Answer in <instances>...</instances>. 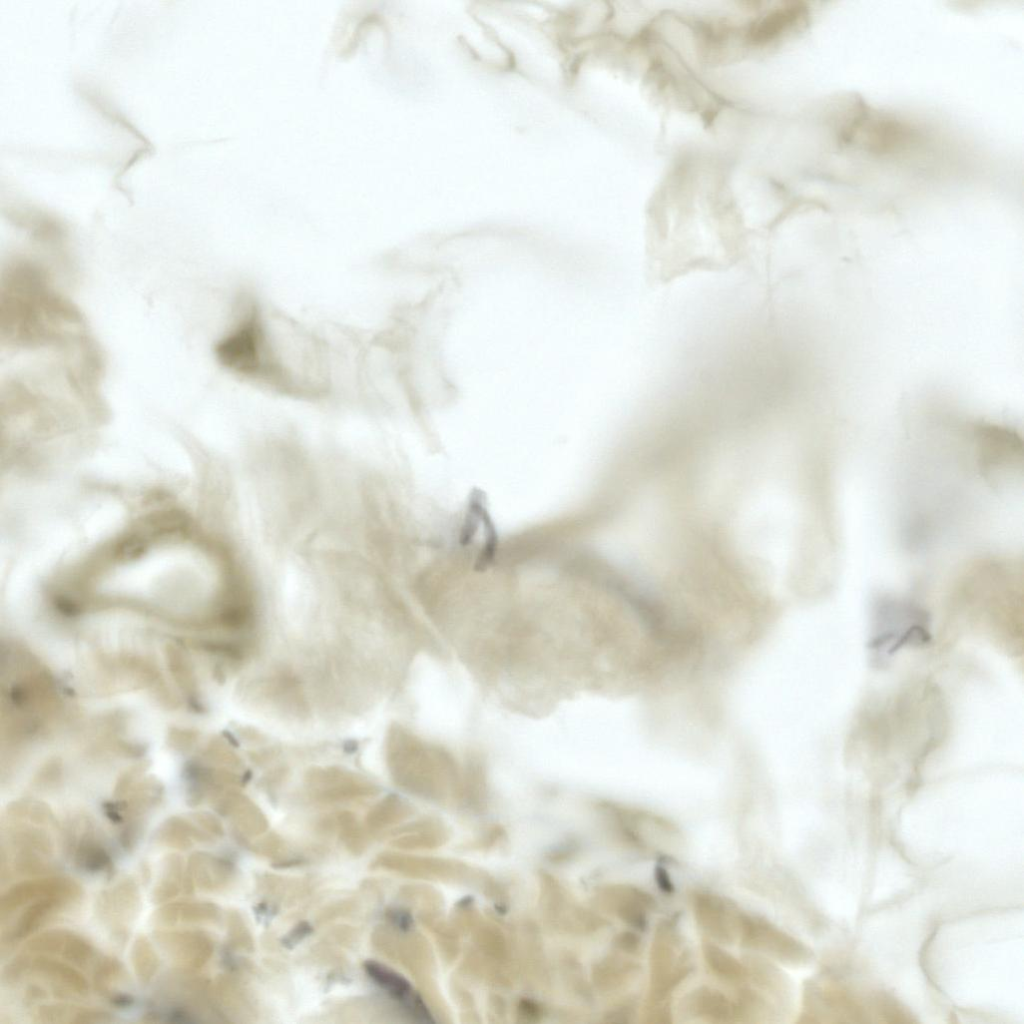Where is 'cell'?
I'll list each match as a JSON object with an SVG mask.
<instances>
[{
  "label": "cell",
  "mask_w": 1024,
  "mask_h": 1024,
  "mask_svg": "<svg viewBox=\"0 0 1024 1024\" xmlns=\"http://www.w3.org/2000/svg\"><path fill=\"white\" fill-rule=\"evenodd\" d=\"M214 346L219 365L268 393L324 403L350 399L351 352L342 324L316 326L243 291Z\"/></svg>",
  "instance_id": "1"
},
{
  "label": "cell",
  "mask_w": 1024,
  "mask_h": 1024,
  "mask_svg": "<svg viewBox=\"0 0 1024 1024\" xmlns=\"http://www.w3.org/2000/svg\"><path fill=\"white\" fill-rule=\"evenodd\" d=\"M55 820L49 807L37 801L9 805L2 823L1 872L35 875L53 866L54 843L49 829Z\"/></svg>",
  "instance_id": "2"
},
{
  "label": "cell",
  "mask_w": 1024,
  "mask_h": 1024,
  "mask_svg": "<svg viewBox=\"0 0 1024 1024\" xmlns=\"http://www.w3.org/2000/svg\"><path fill=\"white\" fill-rule=\"evenodd\" d=\"M688 969L675 928L661 924L651 949L650 999L663 1001L687 975Z\"/></svg>",
  "instance_id": "3"
},
{
  "label": "cell",
  "mask_w": 1024,
  "mask_h": 1024,
  "mask_svg": "<svg viewBox=\"0 0 1024 1024\" xmlns=\"http://www.w3.org/2000/svg\"><path fill=\"white\" fill-rule=\"evenodd\" d=\"M95 904L99 921L116 941L123 943L140 912L138 884L132 877L124 876L103 889Z\"/></svg>",
  "instance_id": "4"
},
{
  "label": "cell",
  "mask_w": 1024,
  "mask_h": 1024,
  "mask_svg": "<svg viewBox=\"0 0 1024 1024\" xmlns=\"http://www.w3.org/2000/svg\"><path fill=\"white\" fill-rule=\"evenodd\" d=\"M36 977L50 984L56 990L77 995L87 993L88 983L83 975L62 959L26 953L19 955L4 969L8 982H17L23 977Z\"/></svg>",
  "instance_id": "5"
},
{
  "label": "cell",
  "mask_w": 1024,
  "mask_h": 1024,
  "mask_svg": "<svg viewBox=\"0 0 1024 1024\" xmlns=\"http://www.w3.org/2000/svg\"><path fill=\"white\" fill-rule=\"evenodd\" d=\"M64 843L68 855L79 870L100 874L112 869L110 850L90 818L83 815L73 817L67 824Z\"/></svg>",
  "instance_id": "6"
},
{
  "label": "cell",
  "mask_w": 1024,
  "mask_h": 1024,
  "mask_svg": "<svg viewBox=\"0 0 1024 1024\" xmlns=\"http://www.w3.org/2000/svg\"><path fill=\"white\" fill-rule=\"evenodd\" d=\"M878 633L870 642L873 649L885 647L892 654L900 647L927 644L930 635L923 625V614L911 607L889 605L880 613Z\"/></svg>",
  "instance_id": "7"
},
{
  "label": "cell",
  "mask_w": 1024,
  "mask_h": 1024,
  "mask_svg": "<svg viewBox=\"0 0 1024 1024\" xmlns=\"http://www.w3.org/2000/svg\"><path fill=\"white\" fill-rule=\"evenodd\" d=\"M739 938L747 947L760 950L784 962L796 963L808 957L806 948L768 921L740 915Z\"/></svg>",
  "instance_id": "8"
},
{
  "label": "cell",
  "mask_w": 1024,
  "mask_h": 1024,
  "mask_svg": "<svg viewBox=\"0 0 1024 1024\" xmlns=\"http://www.w3.org/2000/svg\"><path fill=\"white\" fill-rule=\"evenodd\" d=\"M80 896V886L67 877L49 876L24 880L3 892L0 917L3 921L24 906L43 898L62 897L75 902Z\"/></svg>",
  "instance_id": "9"
},
{
  "label": "cell",
  "mask_w": 1024,
  "mask_h": 1024,
  "mask_svg": "<svg viewBox=\"0 0 1024 1024\" xmlns=\"http://www.w3.org/2000/svg\"><path fill=\"white\" fill-rule=\"evenodd\" d=\"M693 909L700 927L714 939L731 943L739 937L741 912L723 898L697 893L693 896Z\"/></svg>",
  "instance_id": "10"
},
{
  "label": "cell",
  "mask_w": 1024,
  "mask_h": 1024,
  "mask_svg": "<svg viewBox=\"0 0 1024 1024\" xmlns=\"http://www.w3.org/2000/svg\"><path fill=\"white\" fill-rule=\"evenodd\" d=\"M154 939L165 956L183 972L201 967L210 953L209 941L198 931L159 930L154 933Z\"/></svg>",
  "instance_id": "11"
},
{
  "label": "cell",
  "mask_w": 1024,
  "mask_h": 1024,
  "mask_svg": "<svg viewBox=\"0 0 1024 1024\" xmlns=\"http://www.w3.org/2000/svg\"><path fill=\"white\" fill-rule=\"evenodd\" d=\"M25 951L57 957L77 966L87 965L95 954L94 947L86 938L68 929L41 933L26 943Z\"/></svg>",
  "instance_id": "12"
},
{
  "label": "cell",
  "mask_w": 1024,
  "mask_h": 1024,
  "mask_svg": "<svg viewBox=\"0 0 1024 1024\" xmlns=\"http://www.w3.org/2000/svg\"><path fill=\"white\" fill-rule=\"evenodd\" d=\"M72 901L62 897H48L24 906L16 920L2 933V942L13 945L30 936L53 915Z\"/></svg>",
  "instance_id": "13"
},
{
  "label": "cell",
  "mask_w": 1024,
  "mask_h": 1024,
  "mask_svg": "<svg viewBox=\"0 0 1024 1024\" xmlns=\"http://www.w3.org/2000/svg\"><path fill=\"white\" fill-rule=\"evenodd\" d=\"M34 1021L48 1024L103 1023L112 1020L107 1011L70 1004H45L37 1008Z\"/></svg>",
  "instance_id": "14"
},
{
  "label": "cell",
  "mask_w": 1024,
  "mask_h": 1024,
  "mask_svg": "<svg viewBox=\"0 0 1024 1024\" xmlns=\"http://www.w3.org/2000/svg\"><path fill=\"white\" fill-rule=\"evenodd\" d=\"M691 1013L713 1021L726 1022L741 1016L737 1003L730 1002L722 993L709 988L698 989L688 999Z\"/></svg>",
  "instance_id": "15"
},
{
  "label": "cell",
  "mask_w": 1024,
  "mask_h": 1024,
  "mask_svg": "<svg viewBox=\"0 0 1024 1024\" xmlns=\"http://www.w3.org/2000/svg\"><path fill=\"white\" fill-rule=\"evenodd\" d=\"M184 861L179 854L166 855L160 864L157 880L151 893L152 902L163 904L175 898L183 889L185 882Z\"/></svg>",
  "instance_id": "16"
},
{
  "label": "cell",
  "mask_w": 1024,
  "mask_h": 1024,
  "mask_svg": "<svg viewBox=\"0 0 1024 1024\" xmlns=\"http://www.w3.org/2000/svg\"><path fill=\"white\" fill-rule=\"evenodd\" d=\"M124 968L117 959L104 957L96 965L93 973V983L96 990L109 998L117 1006H129L133 998L129 993L117 989L119 983L124 980Z\"/></svg>",
  "instance_id": "17"
},
{
  "label": "cell",
  "mask_w": 1024,
  "mask_h": 1024,
  "mask_svg": "<svg viewBox=\"0 0 1024 1024\" xmlns=\"http://www.w3.org/2000/svg\"><path fill=\"white\" fill-rule=\"evenodd\" d=\"M203 836L194 821L188 817L172 816L156 829L153 840L156 844L177 850H188L195 840Z\"/></svg>",
  "instance_id": "18"
},
{
  "label": "cell",
  "mask_w": 1024,
  "mask_h": 1024,
  "mask_svg": "<svg viewBox=\"0 0 1024 1024\" xmlns=\"http://www.w3.org/2000/svg\"><path fill=\"white\" fill-rule=\"evenodd\" d=\"M212 915L210 905L201 902L180 901L164 903L152 915L151 921L161 928L199 922Z\"/></svg>",
  "instance_id": "19"
},
{
  "label": "cell",
  "mask_w": 1024,
  "mask_h": 1024,
  "mask_svg": "<svg viewBox=\"0 0 1024 1024\" xmlns=\"http://www.w3.org/2000/svg\"><path fill=\"white\" fill-rule=\"evenodd\" d=\"M365 970L369 977L392 997L405 1002L406 1008L411 1013L417 1015L422 1010L420 999L411 996V987L403 977L387 967L371 961L365 964Z\"/></svg>",
  "instance_id": "20"
},
{
  "label": "cell",
  "mask_w": 1024,
  "mask_h": 1024,
  "mask_svg": "<svg viewBox=\"0 0 1024 1024\" xmlns=\"http://www.w3.org/2000/svg\"><path fill=\"white\" fill-rule=\"evenodd\" d=\"M703 953L709 969L718 979L735 984L749 977L747 967L721 948L708 943L703 946Z\"/></svg>",
  "instance_id": "21"
},
{
  "label": "cell",
  "mask_w": 1024,
  "mask_h": 1024,
  "mask_svg": "<svg viewBox=\"0 0 1024 1024\" xmlns=\"http://www.w3.org/2000/svg\"><path fill=\"white\" fill-rule=\"evenodd\" d=\"M130 959L138 981L144 985L149 984L158 972L160 960L148 937L140 935L135 939Z\"/></svg>",
  "instance_id": "22"
},
{
  "label": "cell",
  "mask_w": 1024,
  "mask_h": 1024,
  "mask_svg": "<svg viewBox=\"0 0 1024 1024\" xmlns=\"http://www.w3.org/2000/svg\"><path fill=\"white\" fill-rule=\"evenodd\" d=\"M802 13L803 9L796 5L777 9L759 23L754 24L750 30V38L755 42L768 41L796 22Z\"/></svg>",
  "instance_id": "23"
},
{
  "label": "cell",
  "mask_w": 1024,
  "mask_h": 1024,
  "mask_svg": "<svg viewBox=\"0 0 1024 1024\" xmlns=\"http://www.w3.org/2000/svg\"><path fill=\"white\" fill-rule=\"evenodd\" d=\"M658 875H659L658 882H659V885H661V888L663 890L669 891L672 888V886H671L670 881H669V879L667 877V874L665 873V871L662 868H659Z\"/></svg>",
  "instance_id": "24"
}]
</instances>
